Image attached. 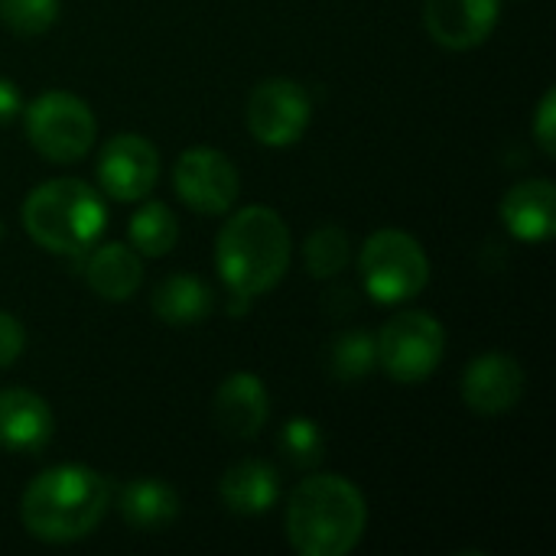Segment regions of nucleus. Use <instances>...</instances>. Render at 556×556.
Wrapping results in <instances>:
<instances>
[{
	"instance_id": "obj_1",
	"label": "nucleus",
	"mask_w": 556,
	"mask_h": 556,
	"mask_svg": "<svg viewBox=\"0 0 556 556\" xmlns=\"http://www.w3.org/2000/svg\"><path fill=\"white\" fill-rule=\"evenodd\" d=\"M111 508V485L88 466H55L36 476L20 502L23 528L46 544L88 538Z\"/></svg>"
},
{
	"instance_id": "obj_2",
	"label": "nucleus",
	"mask_w": 556,
	"mask_h": 556,
	"mask_svg": "<svg viewBox=\"0 0 556 556\" xmlns=\"http://www.w3.org/2000/svg\"><path fill=\"white\" fill-rule=\"evenodd\" d=\"M290 228L267 205H248L225 218L215 238V264L228 293L261 296L274 290L290 267Z\"/></svg>"
},
{
	"instance_id": "obj_3",
	"label": "nucleus",
	"mask_w": 556,
	"mask_h": 556,
	"mask_svg": "<svg viewBox=\"0 0 556 556\" xmlns=\"http://www.w3.org/2000/svg\"><path fill=\"white\" fill-rule=\"evenodd\" d=\"M365 525V498L342 476L303 479L287 505V538L303 556H345L358 547Z\"/></svg>"
},
{
	"instance_id": "obj_4",
	"label": "nucleus",
	"mask_w": 556,
	"mask_h": 556,
	"mask_svg": "<svg viewBox=\"0 0 556 556\" xmlns=\"http://www.w3.org/2000/svg\"><path fill=\"white\" fill-rule=\"evenodd\" d=\"M104 218L108 212L101 195L88 182L68 176L36 186L23 202L26 235L39 248L65 257L88 251L104 231Z\"/></svg>"
},
{
	"instance_id": "obj_5",
	"label": "nucleus",
	"mask_w": 556,
	"mask_h": 556,
	"mask_svg": "<svg viewBox=\"0 0 556 556\" xmlns=\"http://www.w3.org/2000/svg\"><path fill=\"white\" fill-rule=\"evenodd\" d=\"M358 270L368 296L378 303H404L420 296L427 287L430 257L414 235L401 228H381L362 244Z\"/></svg>"
},
{
	"instance_id": "obj_6",
	"label": "nucleus",
	"mask_w": 556,
	"mask_h": 556,
	"mask_svg": "<svg viewBox=\"0 0 556 556\" xmlns=\"http://www.w3.org/2000/svg\"><path fill=\"white\" fill-rule=\"evenodd\" d=\"M446 355V329L433 313L407 309L384 323L375 339V362L391 381H427Z\"/></svg>"
},
{
	"instance_id": "obj_7",
	"label": "nucleus",
	"mask_w": 556,
	"mask_h": 556,
	"mask_svg": "<svg viewBox=\"0 0 556 556\" xmlns=\"http://www.w3.org/2000/svg\"><path fill=\"white\" fill-rule=\"evenodd\" d=\"M26 137L39 156L75 163L94 143V114L68 91H46L26 108Z\"/></svg>"
},
{
	"instance_id": "obj_8",
	"label": "nucleus",
	"mask_w": 556,
	"mask_h": 556,
	"mask_svg": "<svg viewBox=\"0 0 556 556\" xmlns=\"http://www.w3.org/2000/svg\"><path fill=\"white\" fill-rule=\"evenodd\" d=\"M313 104L303 85L290 78H267L261 81L244 104L248 130L264 147H290L303 137L309 124Z\"/></svg>"
},
{
	"instance_id": "obj_9",
	"label": "nucleus",
	"mask_w": 556,
	"mask_h": 556,
	"mask_svg": "<svg viewBox=\"0 0 556 556\" xmlns=\"http://www.w3.org/2000/svg\"><path fill=\"white\" fill-rule=\"evenodd\" d=\"M173 186L179 199L199 215H225L241 192L235 163L215 147H192L173 166Z\"/></svg>"
},
{
	"instance_id": "obj_10",
	"label": "nucleus",
	"mask_w": 556,
	"mask_h": 556,
	"mask_svg": "<svg viewBox=\"0 0 556 556\" xmlns=\"http://www.w3.org/2000/svg\"><path fill=\"white\" fill-rule=\"evenodd\" d=\"M160 179V153L140 134H117L98 156V182L117 202H137Z\"/></svg>"
},
{
	"instance_id": "obj_11",
	"label": "nucleus",
	"mask_w": 556,
	"mask_h": 556,
	"mask_svg": "<svg viewBox=\"0 0 556 556\" xmlns=\"http://www.w3.org/2000/svg\"><path fill=\"white\" fill-rule=\"evenodd\" d=\"M502 0H424V26L433 42L453 52L482 46L498 26Z\"/></svg>"
},
{
	"instance_id": "obj_12",
	"label": "nucleus",
	"mask_w": 556,
	"mask_h": 556,
	"mask_svg": "<svg viewBox=\"0 0 556 556\" xmlns=\"http://www.w3.org/2000/svg\"><path fill=\"white\" fill-rule=\"evenodd\" d=\"M525 388H528L525 368L502 352H485L476 362H469V368L463 371V401L469 410L482 417H498L518 407Z\"/></svg>"
},
{
	"instance_id": "obj_13",
	"label": "nucleus",
	"mask_w": 556,
	"mask_h": 556,
	"mask_svg": "<svg viewBox=\"0 0 556 556\" xmlns=\"http://www.w3.org/2000/svg\"><path fill=\"white\" fill-rule=\"evenodd\" d=\"M270 414V397L267 388L257 375L235 371L228 375L218 391H215V420L222 433L235 440H254Z\"/></svg>"
},
{
	"instance_id": "obj_14",
	"label": "nucleus",
	"mask_w": 556,
	"mask_h": 556,
	"mask_svg": "<svg viewBox=\"0 0 556 556\" xmlns=\"http://www.w3.org/2000/svg\"><path fill=\"white\" fill-rule=\"evenodd\" d=\"M55 420L49 404L26 388L0 391V446L10 453H39L52 440Z\"/></svg>"
},
{
	"instance_id": "obj_15",
	"label": "nucleus",
	"mask_w": 556,
	"mask_h": 556,
	"mask_svg": "<svg viewBox=\"0 0 556 556\" xmlns=\"http://www.w3.org/2000/svg\"><path fill=\"white\" fill-rule=\"evenodd\" d=\"M502 222L521 241H547L556 228V189L551 179L518 182L502 199Z\"/></svg>"
},
{
	"instance_id": "obj_16",
	"label": "nucleus",
	"mask_w": 556,
	"mask_h": 556,
	"mask_svg": "<svg viewBox=\"0 0 556 556\" xmlns=\"http://www.w3.org/2000/svg\"><path fill=\"white\" fill-rule=\"evenodd\" d=\"M85 280L88 287L101 296V300H111V303H124L137 293V287L143 283V264H140V254L127 244H98L91 254H88V264H85Z\"/></svg>"
},
{
	"instance_id": "obj_17",
	"label": "nucleus",
	"mask_w": 556,
	"mask_h": 556,
	"mask_svg": "<svg viewBox=\"0 0 556 556\" xmlns=\"http://www.w3.org/2000/svg\"><path fill=\"white\" fill-rule=\"evenodd\" d=\"M277 492H280L277 472H274V466H267L261 459L235 463L218 482V495H222L225 508L235 515H244V518L270 511L277 505Z\"/></svg>"
},
{
	"instance_id": "obj_18",
	"label": "nucleus",
	"mask_w": 556,
	"mask_h": 556,
	"mask_svg": "<svg viewBox=\"0 0 556 556\" xmlns=\"http://www.w3.org/2000/svg\"><path fill=\"white\" fill-rule=\"evenodd\" d=\"M117 511L137 531H163L179 515V495L160 479H134L121 489Z\"/></svg>"
},
{
	"instance_id": "obj_19",
	"label": "nucleus",
	"mask_w": 556,
	"mask_h": 556,
	"mask_svg": "<svg viewBox=\"0 0 556 556\" xmlns=\"http://www.w3.org/2000/svg\"><path fill=\"white\" fill-rule=\"evenodd\" d=\"M153 313L169 326H199L212 313V290L192 274H173L153 290Z\"/></svg>"
},
{
	"instance_id": "obj_20",
	"label": "nucleus",
	"mask_w": 556,
	"mask_h": 556,
	"mask_svg": "<svg viewBox=\"0 0 556 556\" xmlns=\"http://www.w3.org/2000/svg\"><path fill=\"white\" fill-rule=\"evenodd\" d=\"M176 238H179V222L163 202H147L130 218V244L137 254L163 257L176 248Z\"/></svg>"
},
{
	"instance_id": "obj_21",
	"label": "nucleus",
	"mask_w": 556,
	"mask_h": 556,
	"mask_svg": "<svg viewBox=\"0 0 556 556\" xmlns=\"http://www.w3.org/2000/svg\"><path fill=\"white\" fill-rule=\"evenodd\" d=\"M352 257V241H349V231L339 228V225H323L316 228L306 244H303V261H306V270L316 277V280H326V277H336L339 270H345Z\"/></svg>"
},
{
	"instance_id": "obj_22",
	"label": "nucleus",
	"mask_w": 556,
	"mask_h": 556,
	"mask_svg": "<svg viewBox=\"0 0 556 556\" xmlns=\"http://www.w3.org/2000/svg\"><path fill=\"white\" fill-rule=\"evenodd\" d=\"M375 365V339L362 329L342 332L332 345L329 368L339 381H362Z\"/></svg>"
},
{
	"instance_id": "obj_23",
	"label": "nucleus",
	"mask_w": 556,
	"mask_h": 556,
	"mask_svg": "<svg viewBox=\"0 0 556 556\" xmlns=\"http://www.w3.org/2000/svg\"><path fill=\"white\" fill-rule=\"evenodd\" d=\"M280 450L283 456L300 466V469H313L323 463V450H326V440H323V430L316 420L309 417H293L287 420V427L280 430Z\"/></svg>"
},
{
	"instance_id": "obj_24",
	"label": "nucleus",
	"mask_w": 556,
	"mask_h": 556,
	"mask_svg": "<svg viewBox=\"0 0 556 556\" xmlns=\"http://www.w3.org/2000/svg\"><path fill=\"white\" fill-rule=\"evenodd\" d=\"M0 20L16 36H42L59 20V0H0Z\"/></svg>"
},
{
	"instance_id": "obj_25",
	"label": "nucleus",
	"mask_w": 556,
	"mask_h": 556,
	"mask_svg": "<svg viewBox=\"0 0 556 556\" xmlns=\"http://www.w3.org/2000/svg\"><path fill=\"white\" fill-rule=\"evenodd\" d=\"M23 345H26V332L20 319L10 313H0V368L13 365L23 355Z\"/></svg>"
},
{
	"instance_id": "obj_26",
	"label": "nucleus",
	"mask_w": 556,
	"mask_h": 556,
	"mask_svg": "<svg viewBox=\"0 0 556 556\" xmlns=\"http://www.w3.org/2000/svg\"><path fill=\"white\" fill-rule=\"evenodd\" d=\"M534 134H538V143L547 156L556 153V91L551 88L538 108V121H534Z\"/></svg>"
},
{
	"instance_id": "obj_27",
	"label": "nucleus",
	"mask_w": 556,
	"mask_h": 556,
	"mask_svg": "<svg viewBox=\"0 0 556 556\" xmlns=\"http://www.w3.org/2000/svg\"><path fill=\"white\" fill-rule=\"evenodd\" d=\"M13 114H20V94H16V85L0 78V124L10 121Z\"/></svg>"
}]
</instances>
